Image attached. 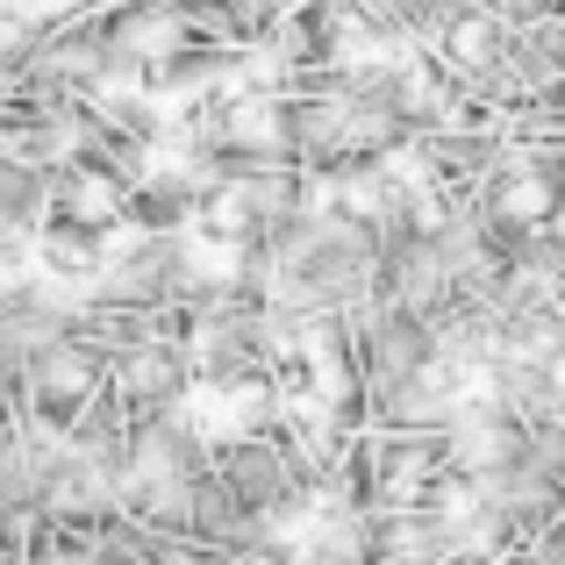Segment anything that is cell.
<instances>
[{
    "instance_id": "7a4b0ae2",
    "label": "cell",
    "mask_w": 565,
    "mask_h": 565,
    "mask_svg": "<svg viewBox=\"0 0 565 565\" xmlns=\"http://www.w3.org/2000/svg\"><path fill=\"white\" fill-rule=\"evenodd\" d=\"M501 215H544V186H509L501 193Z\"/></svg>"
},
{
    "instance_id": "6da1fadb",
    "label": "cell",
    "mask_w": 565,
    "mask_h": 565,
    "mask_svg": "<svg viewBox=\"0 0 565 565\" xmlns=\"http://www.w3.org/2000/svg\"><path fill=\"white\" fill-rule=\"evenodd\" d=\"M186 258L201 279H230L236 273V244H215V236H186Z\"/></svg>"
}]
</instances>
